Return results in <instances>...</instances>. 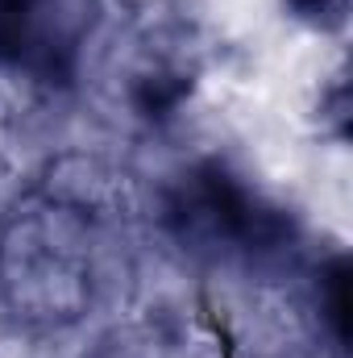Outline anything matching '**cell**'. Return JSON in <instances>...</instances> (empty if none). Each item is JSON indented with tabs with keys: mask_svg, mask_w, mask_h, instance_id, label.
<instances>
[{
	"mask_svg": "<svg viewBox=\"0 0 353 358\" xmlns=\"http://www.w3.org/2000/svg\"><path fill=\"white\" fill-rule=\"evenodd\" d=\"M96 0H0V59L33 76L71 71Z\"/></svg>",
	"mask_w": 353,
	"mask_h": 358,
	"instance_id": "1",
	"label": "cell"
},
{
	"mask_svg": "<svg viewBox=\"0 0 353 358\" xmlns=\"http://www.w3.org/2000/svg\"><path fill=\"white\" fill-rule=\"evenodd\" d=\"M299 17H312L320 25H337L345 17V0H295Z\"/></svg>",
	"mask_w": 353,
	"mask_h": 358,
	"instance_id": "2",
	"label": "cell"
}]
</instances>
